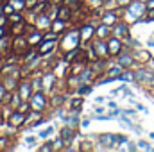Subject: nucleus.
Listing matches in <instances>:
<instances>
[{"label":"nucleus","mask_w":154,"mask_h":152,"mask_svg":"<svg viewBox=\"0 0 154 152\" xmlns=\"http://www.w3.org/2000/svg\"><path fill=\"white\" fill-rule=\"evenodd\" d=\"M133 0H116V4H118V9H125L129 4H131Z\"/></svg>","instance_id":"obj_40"},{"label":"nucleus","mask_w":154,"mask_h":152,"mask_svg":"<svg viewBox=\"0 0 154 152\" xmlns=\"http://www.w3.org/2000/svg\"><path fill=\"white\" fill-rule=\"evenodd\" d=\"M36 48H38L39 56H43V57H45V56H50V54L57 48V39H43Z\"/></svg>","instance_id":"obj_12"},{"label":"nucleus","mask_w":154,"mask_h":152,"mask_svg":"<svg viewBox=\"0 0 154 152\" xmlns=\"http://www.w3.org/2000/svg\"><path fill=\"white\" fill-rule=\"evenodd\" d=\"M38 2H39V0H25V9H27V11L34 9V5H36Z\"/></svg>","instance_id":"obj_39"},{"label":"nucleus","mask_w":154,"mask_h":152,"mask_svg":"<svg viewBox=\"0 0 154 152\" xmlns=\"http://www.w3.org/2000/svg\"><path fill=\"white\" fill-rule=\"evenodd\" d=\"M145 68H147V70H151V72H154V57H151V59L145 63Z\"/></svg>","instance_id":"obj_42"},{"label":"nucleus","mask_w":154,"mask_h":152,"mask_svg":"<svg viewBox=\"0 0 154 152\" xmlns=\"http://www.w3.org/2000/svg\"><path fill=\"white\" fill-rule=\"evenodd\" d=\"M27 48H31L29 47V43H27V38H25V34H22V36H13V43H11V52H14L16 56H22Z\"/></svg>","instance_id":"obj_8"},{"label":"nucleus","mask_w":154,"mask_h":152,"mask_svg":"<svg viewBox=\"0 0 154 152\" xmlns=\"http://www.w3.org/2000/svg\"><path fill=\"white\" fill-rule=\"evenodd\" d=\"M59 138L63 140V143H72V140L75 138V129L72 125H65L61 131H59Z\"/></svg>","instance_id":"obj_15"},{"label":"nucleus","mask_w":154,"mask_h":152,"mask_svg":"<svg viewBox=\"0 0 154 152\" xmlns=\"http://www.w3.org/2000/svg\"><path fill=\"white\" fill-rule=\"evenodd\" d=\"M81 32H79V27L77 29H70V31H66L65 34H63V38H61V48L65 50V52H68V50H72V48H77V47H81Z\"/></svg>","instance_id":"obj_2"},{"label":"nucleus","mask_w":154,"mask_h":152,"mask_svg":"<svg viewBox=\"0 0 154 152\" xmlns=\"http://www.w3.org/2000/svg\"><path fill=\"white\" fill-rule=\"evenodd\" d=\"M65 122H66V125H72V127H75L77 123H79L77 111H74V114H72V116H65Z\"/></svg>","instance_id":"obj_32"},{"label":"nucleus","mask_w":154,"mask_h":152,"mask_svg":"<svg viewBox=\"0 0 154 152\" xmlns=\"http://www.w3.org/2000/svg\"><path fill=\"white\" fill-rule=\"evenodd\" d=\"M7 34V29H5V25H0V38L2 36H5Z\"/></svg>","instance_id":"obj_47"},{"label":"nucleus","mask_w":154,"mask_h":152,"mask_svg":"<svg viewBox=\"0 0 154 152\" xmlns=\"http://www.w3.org/2000/svg\"><path fill=\"white\" fill-rule=\"evenodd\" d=\"M13 97H14V95H13V91H7V93L4 95V99L0 100V106H9V108H11V102H13Z\"/></svg>","instance_id":"obj_33"},{"label":"nucleus","mask_w":154,"mask_h":152,"mask_svg":"<svg viewBox=\"0 0 154 152\" xmlns=\"http://www.w3.org/2000/svg\"><path fill=\"white\" fill-rule=\"evenodd\" d=\"M95 25L93 23H90V22H84V23H81V27H79V32H81V41L82 43H90L91 39L95 38Z\"/></svg>","instance_id":"obj_11"},{"label":"nucleus","mask_w":154,"mask_h":152,"mask_svg":"<svg viewBox=\"0 0 154 152\" xmlns=\"http://www.w3.org/2000/svg\"><path fill=\"white\" fill-rule=\"evenodd\" d=\"M7 18H9V23H11V25H13V23H18V22H22V20H25V18H23V14H20L18 11H14V13H13V14H9Z\"/></svg>","instance_id":"obj_30"},{"label":"nucleus","mask_w":154,"mask_h":152,"mask_svg":"<svg viewBox=\"0 0 154 152\" xmlns=\"http://www.w3.org/2000/svg\"><path fill=\"white\" fill-rule=\"evenodd\" d=\"M116 63H118L122 68H125V70L134 68V66H136V59H134V56H133V50L127 48V52H125V48H124V50L116 56Z\"/></svg>","instance_id":"obj_4"},{"label":"nucleus","mask_w":154,"mask_h":152,"mask_svg":"<svg viewBox=\"0 0 154 152\" xmlns=\"http://www.w3.org/2000/svg\"><path fill=\"white\" fill-rule=\"evenodd\" d=\"M99 143L104 149H113V145L116 143V136L115 134H109V132H104V134L99 136Z\"/></svg>","instance_id":"obj_16"},{"label":"nucleus","mask_w":154,"mask_h":152,"mask_svg":"<svg viewBox=\"0 0 154 152\" xmlns=\"http://www.w3.org/2000/svg\"><path fill=\"white\" fill-rule=\"evenodd\" d=\"M124 11H125V14H122V18L125 22H140L147 14V7H145L143 0H133Z\"/></svg>","instance_id":"obj_1"},{"label":"nucleus","mask_w":154,"mask_h":152,"mask_svg":"<svg viewBox=\"0 0 154 152\" xmlns=\"http://www.w3.org/2000/svg\"><path fill=\"white\" fill-rule=\"evenodd\" d=\"M81 77H79V74H70V75L66 77V84H68V88L70 90H77L79 86H81Z\"/></svg>","instance_id":"obj_24"},{"label":"nucleus","mask_w":154,"mask_h":152,"mask_svg":"<svg viewBox=\"0 0 154 152\" xmlns=\"http://www.w3.org/2000/svg\"><path fill=\"white\" fill-rule=\"evenodd\" d=\"M25 118H27V114L22 113V111H18V109H13L11 114L7 116V125L9 127H13V129H18V127H22V125H25Z\"/></svg>","instance_id":"obj_9"},{"label":"nucleus","mask_w":154,"mask_h":152,"mask_svg":"<svg viewBox=\"0 0 154 152\" xmlns=\"http://www.w3.org/2000/svg\"><path fill=\"white\" fill-rule=\"evenodd\" d=\"M2 2H4V0H2Z\"/></svg>","instance_id":"obj_50"},{"label":"nucleus","mask_w":154,"mask_h":152,"mask_svg":"<svg viewBox=\"0 0 154 152\" xmlns=\"http://www.w3.org/2000/svg\"><path fill=\"white\" fill-rule=\"evenodd\" d=\"M52 132H54V127H47V129H45V131L39 134V138H47V136H50Z\"/></svg>","instance_id":"obj_41"},{"label":"nucleus","mask_w":154,"mask_h":152,"mask_svg":"<svg viewBox=\"0 0 154 152\" xmlns=\"http://www.w3.org/2000/svg\"><path fill=\"white\" fill-rule=\"evenodd\" d=\"M84 0H65V4H68L70 7H74V5H79V4H82Z\"/></svg>","instance_id":"obj_43"},{"label":"nucleus","mask_w":154,"mask_h":152,"mask_svg":"<svg viewBox=\"0 0 154 152\" xmlns=\"http://www.w3.org/2000/svg\"><path fill=\"white\" fill-rule=\"evenodd\" d=\"M124 70H125V68H122V66L116 63V66H109V68H106V72H104V74L115 81V79H120V75H122V72H124Z\"/></svg>","instance_id":"obj_22"},{"label":"nucleus","mask_w":154,"mask_h":152,"mask_svg":"<svg viewBox=\"0 0 154 152\" xmlns=\"http://www.w3.org/2000/svg\"><path fill=\"white\" fill-rule=\"evenodd\" d=\"M111 34L125 41V39L131 36V32H129V23H127L125 20H122V18H120V20L116 22L115 25L111 27Z\"/></svg>","instance_id":"obj_5"},{"label":"nucleus","mask_w":154,"mask_h":152,"mask_svg":"<svg viewBox=\"0 0 154 152\" xmlns=\"http://www.w3.org/2000/svg\"><path fill=\"white\" fill-rule=\"evenodd\" d=\"M133 56H134V59H136V63H140V65H145L152 56L147 52V50H142V48H136V50H133Z\"/></svg>","instance_id":"obj_19"},{"label":"nucleus","mask_w":154,"mask_h":152,"mask_svg":"<svg viewBox=\"0 0 154 152\" xmlns=\"http://www.w3.org/2000/svg\"><path fill=\"white\" fill-rule=\"evenodd\" d=\"M5 93H7V88H5V86L0 82V100L4 99V95H5Z\"/></svg>","instance_id":"obj_45"},{"label":"nucleus","mask_w":154,"mask_h":152,"mask_svg":"<svg viewBox=\"0 0 154 152\" xmlns=\"http://www.w3.org/2000/svg\"><path fill=\"white\" fill-rule=\"evenodd\" d=\"M27 32V22L25 20H22V22H18V23H13V27H11V36H22V34H25Z\"/></svg>","instance_id":"obj_18"},{"label":"nucleus","mask_w":154,"mask_h":152,"mask_svg":"<svg viewBox=\"0 0 154 152\" xmlns=\"http://www.w3.org/2000/svg\"><path fill=\"white\" fill-rule=\"evenodd\" d=\"M134 81L142 82V84H154V72L147 68H138L134 72Z\"/></svg>","instance_id":"obj_13"},{"label":"nucleus","mask_w":154,"mask_h":152,"mask_svg":"<svg viewBox=\"0 0 154 152\" xmlns=\"http://www.w3.org/2000/svg\"><path fill=\"white\" fill-rule=\"evenodd\" d=\"M143 2H145V0H143Z\"/></svg>","instance_id":"obj_51"},{"label":"nucleus","mask_w":154,"mask_h":152,"mask_svg":"<svg viewBox=\"0 0 154 152\" xmlns=\"http://www.w3.org/2000/svg\"><path fill=\"white\" fill-rule=\"evenodd\" d=\"M84 4L90 7V11H95V9H102L104 0H84Z\"/></svg>","instance_id":"obj_28"},{"label":"nucleus","mask_w":154,"mask_h":152,"mask_svg":"<svg viewBox=\"0 0 154 152\" xmlns=\"http://www.w3.org/2000/svg\"><path fill=\"white\" fill-rule=\"evenodd\" d=\"M81 125H82V127H88V125H90V120H82Z\"/></svg>","instance_id":"obj_49"},{"label":"nucleus","mask_w":154,"mask_h":152,"mask_svg":"<svg viewBox=\"0 0 154 152\" xmlns=\"http://www.w3.org/2000/svg\"><path fill=\"white\" fill-rule=\"evenodd\" d=\"M52 4H56V5H61V4H65V0H50Z\"/></svg>","instance_id":"obj_48"},{"label":"nucleus","mask_w":154,"mask_h":152,"mask_svg":"<svg viewBox=\"0 0 154 152\" xmlns=\"http://www.w3.org/2000/svg\"><path fill=\"white\" fill-rule=\"evenodd\" d=\"M65 27H66V20H61V18H56V20H52V23H50V29L54 31V32H63L65 31Z\"/></svg>","instance_id":"obj_25"},{"label":"nucleus","mask_w":154,"mask_h":152,"mask_svg":"<svg viewBox=\"0 0 154 152\" xmlns=\"http://www.w3.org/2000/svg\"><path fill=\"white\" fill-rule=\"evenodd\" d=\"M91 47H93L99 59H109V50H108V41L106 39L95 38V41H91Z\"/></svg>","instance_id":"obj_10"},{"label":"nucleus","mask_w":154,"mask_h":152,"mask_svg":"<svg viewBox=\"0 0 154 152\" xmlns=\"http://www.w3.org/2000/svg\"><path fill=\"white\" fill-rule=\"evenodd\" d=\"M84 106V99L79 95V97H74V99H70V111H79L81 108Z\"/></svg>","instance_id":"obj_26"},{"label":"nucleus","mask_w":154,"mask_h":152,"mask_svg":"<svg viewBox=\"0 0 154 152\" xmlns=\"http://www.w3.org/2000/svg\"><path fill=\"white\" fill-rule=\"evenodd\" d=\"M50 23H52V20H50V16L47 14V13H39L34 16V25L41 29V31H47V29H50Z\"/></svg>","instance_id":"obj_14"},{"label":"nucleus","mask_w":154,"mask_h":152,"mask_svg":"<svg viewBox=\"0 0 154 152\" xmlns=\"http://www.w3.org/2000/svg\"><path fill=\"white\" fill-rule=\"evenodd\" d=\"M145 7H147V11H152L154 9V0H145Z\"/></svg>","instance_id":"obj_44"},{"label":"nucleus","mask_w":154,"mask_h":152,"mask_svg":"<svg viewBox=\"0 0 154 152\" xmlns=\"http://www.w3.org/2000/svg\"><path fill=\"white\" fill-rule=\"evenodd\" d=\"M13 5H14V9L16 11H22V9H25V0H9Z\"/></svg>","instance_id":"obj_37"},{"label":"nucleus","mask_w":154,"mask_h":152,"mask_svg":"<svg viewBox=\"0 0 154 152\" xmlns=\"http://www.w3.org/2000/svg\"><path fill=\"white\" fill-rule=\"evenodd\" d=\"M93 75H95V72H93V68H91L90 65H86V66H84V70L79 74V77H81V81H82V82H91Z\"/></svg>","instance_id":"obj_23"},{"label":"nucleus","mask_w":154,"mask_h":152,"mask_svg":"<svg viewBox=\"0 0 154 152\" xmlns=\"http://www.w3.org/2000/svg\"><path fill=\"white\" fill-rule=\"evenodd\" d=\"M57 18H61V20H72V7L68 5V4H61L59 5V9H57Z\"/></svg>","instance_id":"obj_20"},{"label":"nucleus","mask_w":154,"mask_h":152,"mask_svg":"<svg viewBox=\"0 0 154 152\" xmlns=\"http://www.w3.org/2000/svg\"><path fill=\"white\" fill-rule=\"evenodd\" d=\"M108 41V50H109V57H116L124 48H125V45H124V39L116 38V36H109V38L106 39Z\"/></svg>","instance_id":"obj_7"},{"label":"nucleus","mask_w":154,"mask_h":152,"mask_svg":"<svg viewBox=\"0 0 154 152\" xmlns=\"http://www.w3.org/2000/svg\"><path fill=\"white\" fill-rule=\"evenodd\" d=\"M7 22H9V18H7L5 14H0V25H5Z\"/></svg>","instance_id":"obj_46"},{"label":"nucleus","mask_w":154,"mask_h":152,"mask_svg":"<svg viewBox=\"0 0 154 152\" xmlns=\"http://www.w3.org/2000/svg\"><path fill=\"white\" fill-rule=\"evenodd\" d=\"M29 102H31V108L36 109V111H43V109H47V106L50 104L48 99H47L45 90H34V93H32V97L29 99Z\"/></svg>","instance_id":"obj_3"},{"label":"nucleus","mask_w":154,"mask_h":152,"mask_svg":"<svg viewBox=\"0 0 154 152\" xmlns=\"http://www.w3.org/2000/svg\"><path fill=\"white\" fill-rule=\"evenodd\" d=\"M102 9H104V11H106V9H118V4H116V0H104Z\"/></svg>","instance_id":"obj_35"},{"label":"nucleus","mask_w":154,"mask_h":152,"mask_svg":"<svg viewBox=\"0 0 154 152\" xmlns=\"http://www.w3.org/2000/svg\"><path fill=\"white\" fill-rule=\"evenodd\" d=\"M11 43H13V36H11V34L2 36V38H0V54L11 52Z\"/></svg>","instance_id":"obj_21"},{"label":"nucleus","mask_w":154,"mask_h":152,"mask_svg":"<svg viewBox=\"0 0 154 152\" xmlns=\"http://www.w3.org/2000/svg\"><path fill=\"white\" fill-rule=\"evenodd\" d=\"M9 143V136H0V150H5Z\"/></svg>","instance_id":"obj_38"},{"label":"nucleus","mask_w":154,"mask_h":152,"mask_svg":"<svg viewBox=\"0 0 154 152\" xmlns=\"http://www.w3.org/2000/svg\"><path fill=\"white\" fill-rule=\"evenodd\" d=\"M16 109H18V111H22V113H27V111H31L32 108H31V102H29V100H22V102H20V106H18Z\"/></svg>","instance_id":"obj_34"},{"label":"nucleus","mask_w":154,"mask_h":152,"mask_svg":"<svg viewBox=\"0 0 154 152\" xmlns=\"http://www.w3.org/2000/svg\"><path fill=\"white\" fill-rule=\"evenodd\" d=\"M39 150H41V152H52V150H56V149H54V141H47V143H43V145L39 147Z\"/></svg>","instance_id":"obj_36"},{"label":"nucleus","mask_w":154,"mask_h":152,"mask_svg":"<svg viewBox=\"0 0 154 152\" xmlns=\"http://www.w3.org/2000/svg\"><path fill=\"white\" fill-rule=\"evenodd\" d=\"M65 99H66L65 95H59V93L56 95V91H54V93H52V99H50V106H52V108H59V106H63Z\"/></svg>","instance_id":"obj_27"},{"label":"nucleus","mask_w":154,"mask_h":152,"mask_svg":"<svg viewBox=\"0 0 154 152\" xmlns=\"http://www.w3.org/2000/svg\"><path fill=\"white\" fill-rule=\"evenodd\" d=\"M16 91H18V95L22 97V100H29V99L32 97V93H34V88H32L31 79H22V81L18 82Z\"/></svg>","instance_id":"obj_6"},{"label":"nucleus","mask_w":154,"mask_h":152,"mask_svg":"<svg viewBox=\"0 0 154 152\" xmlns=\"http://www.w3.org/2000/svg\"><path fill=\"white\" fill-rule=\"evenodd\" d=\"M111 36V27L106 25V23H99L97 29H95V38H100V39H108Z\"/></svg>","instance_id":"obj_17"},{"label":"nucleus","mask_w":154,"mask_h":152,"mask_svg":"<svg viewBox=\"0 0 154 152\" xmlns=\"http://www.w3.org/2000/svg\"><path fill=\"white\" fill-rule=\"evenodd\" d=\"M91 91V86H90V82H81V86L77 88V93L81 95V97H84V95H88Z\"/></svg>","instance_id":"obj_29"},{"label":"nucleus","mask_w":154,"mask_h":152,"mask_svg":"<svg viewBox=\"0 0 154 152\" xmlns=\"http://www.w3.org/2000/svg\"><path fill=\"white\" fill-rule=\"evenodd\" d=\"M86 59H88V63H93L95 59H99L97 57V54H95V50H93V47L90 45V47H86Z\"/></svg>","instance_id":"obj_31"}]
</instances>
